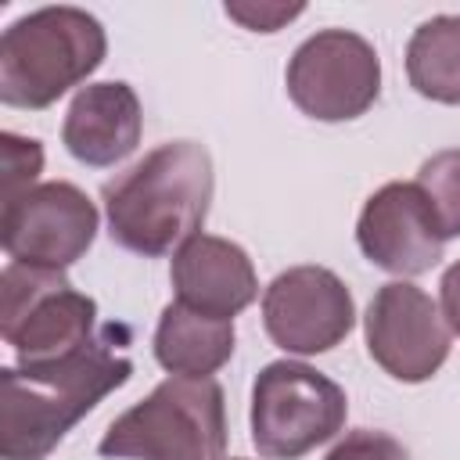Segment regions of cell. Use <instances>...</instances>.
I'll return each instance as SVG.
<instances>
[{
    "label": "cell",
    "mask_w": 460,
    "mask_h": 460,
    "mask_svg": "<svg viewBox=\"0 0 460 460\" xmlns=\"http://www.w3.org/2000/svg\"><path fill=\"white\" fill-rule=\"evenodd\" d=\"M115 338L126 331L104 327L68 359L0 370V460H47L72 424L129 381L133 359L115 352Z\"/></svg>",
    "instance_id": "obj_1"
},
{
    "label": "cell",
    "mask_w": 460,
    "mask_h": 460,
    "mask_svg": "<svg viewBox=\"0 0 460 460\" xmlns=\"http://www.w3.org/2000/svg\"><path fill=\"white\" fill-rule=\"evenodd\" d=\"M216 190L212 158L198 140L147 151L129 172L104 183L108 234L119 248L158 259L201 234Z\"/></svg>",
    "instance_id": "obj_2"
},
{
    "label": "cell",
    "mask_w": 460,
    "mask_h": 460,
    "mask_svg": "<svg viewBox=\"0 0 460 460\" xmlns=\"http://www.w3.org/2000/svg\"><path fill=\"white\" fill-rule=\"evenodd\" d=\"M104 25L83 7H40L14 18L0 36V101L40 111L101 68Z\"/></svg>",
    "instance_id": "obj_3"
},
{
    "label": "cell",
    "mask_w": 460,
    "mask_h": 460,
    "mask_svg": "<svg viewBox=\"0 0 460 460\" xmlns=\"http://www.w3.org/2000/svg\"><path fill=\"white\" fill-rule=\"evenodd\" d=\"M226 402L216 377H165L97 442L108 460H223Z\"/></svg>",
    "instance_id": "obj_4"
},
{
    "label": "cell",
    "mask_w": 460,
    "mask_h": 460,
    "mask_svg": "<svg viewBox=\"0 0 460 460\" xmlns=\"http://www.w3.org/2000/svg\"><path fill=\"white\" fill-rule=\"evenodd\" d=\"M97 302L75 291L65 270L7 262L0 273V334L14 349V367L58 363L86 349L97 334Z\"/></svg>",
    "instance_id": "obj_5"
},
{
    "label": "cell",
    "mask_w": 460,
    "mask_h": 460,
    "mask_svg": "<svg viewBox=\"0 0 460 460\" xmlns=\"http://www.w3.org/2000/svg\"><path fill=\"white\" fill-rule=\"evenodd\" d=\"M338 381L298 359L266 363L252 385V446L266 460H298L345 428Z\"/></svg>",
    "instance_id": "obj_6"
},
{
    "label": "cell",
    "mask_w": 460,
    "mask_h": 460,
    "mask_svg": "<svg viewBox=\"0 0 460 460\" xmlns=\"http://www.w3.org/2000/svg\"><path fill=\"white\" fill-rule=\"evenodd\" d=\"M284 83L302 115L316 122H349L377 101L381 61L359 32L320 29L295 47Z\"/></svg>",
    "instance_id": "obj_7"
},
{
    "label": "cell",
    "mask_w": 460,
    "mask_h": 460,
    "mask_svg": "<svg viewBox=\"0 0 460 460\" xmlns=\"http://www.w3.org/2000/svg\"><path fill=\"white\" fill-rule=\"evenodd\" d=\"M97 237V208L68 180H47L4 201L0 244L11 262L68 270Z\"/></svg>",
    "instance_id": "obj_8"
},
{
    "label": "cell",
    "mask_w": 460,
    "mask_h": 460,
    "mask_svg": "<svg viewBox=\"0 0 460 460\" xmlns=\"http://www.w3.org/2000/svg\"><path fill=\"white\" fill-rule=\"evenodd\" d=\"M370 359L402 385H420L438 374L449 356V327L428 291L410 280L381 284L363 316Z\"/></svg>",
    "instance_id": "obj_9"
},
{
    "label": "cell",
    "mask_w": 460,
    "mask_h": 460,
    "mask_svg": "<svg viewBox=\"0 0 460 460\" xmlns=\"http://www.w3.org/2000/svg\"><path fill=\"white\" fill-rule=\"evenodd\" d=\"M356 302L327 266H291L262 291V327L270 341L295 356L331 352L349 338Z\"/></svg>",
    "instance_id": "obj_10"
},
{
    "label": "cell",
    "mask_w": 460,
    "mask_h": 460,
    "mask_svg": "<svg viewBox=\"0 0 460 460\" xmlns=\"http://www.w3.org/2000/svg\"><path fill=\"white\" fill-rule=\"evenodd\" d=\"M356 244L377 270L395 277H420L442 262L446 237L438 234L420 187L392 180L363 201L356 219Z\"/></svg>",
    "instance_id": "obj_11"
},
{
    "label": "cell",
    "mask_w": 460,
    "mask_h": 460,
    "mask_svg": "<svg viewBox=\"0 0 460 460\" xmlns=\"http://www.w3.org/2000/svg\"><path fill=\"white\" fill-rule=\"evenodd\" d=\"M172 295L180 305L205 316L234 320L259 298V277L248 252L216 234H194L172 252Z\"/></svg>",
    "instance_id": "obj_12"
},
{
    "label": "cell",
    "mask_w": 460,
    "mask_h": 460,
    "mask_svg": "<svg viewBox=\"0 0 460 460\" xmlns=\"http://www.w3.org/2000/svg\"><path fill=\"white\" fill-rule=\"evenodd\" d=\"M140 133H144L140 97L122 79L83 86L72 97L61 122L65 151L90 169H108L129 158L140 144Z\"/></svg>",
    "instance_id": "obj_13"
},
{
    "label": "cell",
    "mask_w": 460,
    "mask_h": 460,
    "mask_svg": "<svg viewBox=\"0 0 460 460\" xmlns=\"http://www.w3.org/2000/svg\"><path fill=\"white\" fill-rule=\"evenodd\" d=\"M234 320L205 316L176 298L162 309L155 327V359L176 377H212L234 356Z\"/></svg>",
    "instance_id": "obj_14"
},
{
    "label": "cell",
    "mask_w": 460,
    "mask_h": 460,
    "mask_svg": "<svg viewBox=\"0 0 460 460\" xmlns=\"http://www.w3.org/2000/svg\"><path fill=\"white\" fill-rule=\"evenodd\" d=\"M406 79L428 101L460 104V14H435L413 29Z\"/></svg>",
    "instance_id": "obj_15"
},
{
    "label": "cell",
    "mask_w": 460,
    "mask_h": 460,
    "mask_svg": "<svg viewBox=\"0 0 460 460\" xmlns=\"http://www.w3.org/2000/svg\"><path fill=\"white\" fill-rule=\"evenodd\" d=\"M420 194L428 198V208L438 223V234L449 241V237H460V147H446V151H435L417 180Z\"/></svg>",
    "instance_id": "obj_16"
},
{
    "label": "cell",
    "mask_w": 460,
    "mask_h": 460,
    "mask_svg": "<svg viewBox=\"0 0 460 460\" xmlns=\"http://www.w3.org/2000/svg\"><path fill=\"white\" fill-rule=\"evenodd\" d=\"M0 151H4V201H11L29 187H36V176L43 172V147L32 137L0 133Z\"/></svg>",
    "instance_id": "obj_17"
},
{
    "label": "cell",
    "mask_w": 460,
    "mask_h": 460,
    "mask_svg": "<svg viewBox=\"0 0 460 460\" xmlns=\"http://www.w3.org/2000/svg\"><path fill=\"white\" fill-rule=\"evenodd\" d=\"M323 460H410V453L388 431L359 428V431H349Z\"/></svg>",
    "instance_id": "obj_18"
},
{
    "label": "cell",
    "mask_w": 460,
    "mask_h": 460,
    "mask_svg": "<svg viewBox=\"0 0 460 460\" xmlns=\"http://www.w3.org/2000/svg\"><path fill=\"white\" fill-rule=\"evenodd\" d=\"M302 11H305V4H266V0L262 4L259 0H230L226 4V14L252 32H277Z\"/></svg>",
    "instance_id": "obj_19"
},
{
    "label": "cell",
    "mask_w": 460,
    "mask_h": 460,
    "mask_svg": "<svg viewBox=\"0 0 460 460\" xmlns=\"http://www.w3.org/2000/svg\"><path fill=\"white\" fill-rule=\"evenodd\" d=\"M438 309L446 316V327L453 334H460V259L438 280Z\"/></svg>",
    "instance_id": "obj_20"
},
{
    "label": "cell",
    "mask_w": 460,
    "mask_h": 460,
    "mask_svg": "<svg viewBox=\"0 0 460 460\" xmlns=\"http://www.w3.org/2000/svg\"><path fill=\"white\" fill-rule=\"evenodd\" d=\"M230 460H241V456H230Z\"/></svg>",
    "instance_id": "obj_21"
}]
</instances>
